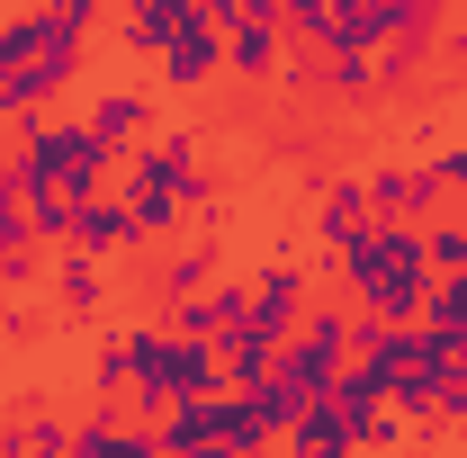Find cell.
Segmentation results:
<instances>
[{"label": "cell", "mask_w": 467, "mask_h": 458, "mask_svg": "<svg viewBox=\"0 0 467 458\" xmlns=\"http://www.w3.org/2000/svg\"><path fill=\"white\" fill-rule=\"evenodd\" d=\"M324 279H342V297L359 315H387V324H413L422 297H431V252H422V225L405 216H368L342 252L324 261Z\"/></svg>", "instance_id": "1"}, {"label": "cell", "mask_w": 467, "mask_h": 458, "mask_svg": "<svg viewBox=\"0 0 467 458\" xmlns=\"http://www.w3.org/2000/svg\"><path fill=\"white\" fill-rule=\"evenodd\" d=\"M9 153H18V198L36 189V180H63V189H109L117 172V153L90 135V117H46V109H27L18 126H9Z\"/></svg>", "instance_id": "2"}, {"label": "cell", "mask_w": 467, "mask_h": 458, "mask_svg": "<svg viewBox=\"0 0 467 458\" xmlns=\"http://www.w3.org/2000/svg\"><path fill=\"white\" fill-rule=\"evenodd\" d=\"M81 72H90V27H81V18H63L55 0H36V46H27L18 72H9V90H18L27 109H46V99H63Z\"/></svg>", "instance_id": "3"}, {"label": "cell", "mask_w": 467, "mask_h": 458, "mask_svg": "<svg viewBox=\"0 0 467 458\" xmlns=\"http://www.w3.org/2000/svg\"><path fill=\"white\" fill-rule=\"evenodd\" d=\"M368 198L378 216H405V225H431L459 189L441 180V162H368Z\"/></svg>", "instance_id": "4"}, {"label": "cell", "mask_w": 467, "mask_h": 458, "mask_svg": "<svg viewBox=\"0 0 467 458\" xmlns=\"http://www.w3.org/2000/svg\"><path fill=\"white\" fill-rule=\"evenodd\" d=\"M225 279V243H207V234H198V243H153V252H144V297H153V306H171V297H198V287H216Z\"/></svg>", "instance_id": "5"}, {"label": "cell", "mask_w": 467, "mask_h": 458, "mask_svg": "<svg viewBox=\"0 0 467 458\" xmlns=\"http://www.w3.org/2000/svg\"><path fill=\"white\" fill-rule=\"evenodd\" d=\"M368 216H378V198H368V162H342V172L315 189V270H324Z\"/></svg>", "instance_id": "6"}, {"label": "cell", "mask_w": 467, "mask_h": 458, "mask_svg": "<svg viewBox=\"0 0 467 458\" xmlns=\"http://www.w3.org/2000/svg\"><path fill=\"white\" fill-rule=\"evenodd\" d=\"M153 72H162V90H171V99L207 90V81H225V27H216V18H189L171 46H162V63H153Z\"/></svg>", "instance_id": "7"}, {"label": "cell", "mask_w": 467, "mask_h": 458, "mask_svg": "<svg viewBox=\"0 0 467 458\" xmlns=\"http://www.w3.org/2000/svg\"><path fill=\"white\" fill-rule=\"evenodd\" d=\"M46 297H55V315L63 324H90V315H109L117 306V287H109V261L99 252H55V270H46Z\"/></svg>", "instance_id": "8"}, {"label": "cell", "mask_w": 467, "mask_h": 458, "mask_svg": "<svg viewBox=\"0 0 467 458\" xmlns=\"http://www.w3.org/2000/svg\"><path fill=\"white\" fill-rule=\"evenodd\" d=\"M189 18H198L189 0H117V55L126 63H162V46H171Z\"/></svg>", "instance_id": "9"}, {"label": "cell", "mask_w": 467, "mask_h": 458, "mask_svg": "<svg viewBox=\"0 0 467 458\" xmlns=\"http://www.w3.org/2000/svg\"><path fill=\"white\" fill-rule=\"evenodd\" d=\"M279 63H288V27H279V18H234V27H225V72H234V81L270 90Z\"/></svg>", "instance_id": "10"}, {"label": "cell", "mask_w": 467, "mask_h": 458, "mask_svg": "<svg viewBox=\"0 0 467 458\" xmlns=\"http://www.w3.org/2000/svg\"><path fill=\"white\" fill-rule=\"evenodd\" d=\"M72 243H81V252H99V261L144 252V243H135V216H126V198H117V189H90V198H81V234H72ZM72 243H63V252H72Z\"/></svg>", "instance_id": "11"}, {"label": "cell", "mask_w": 467, "mask_h": 458, "mask_svg": "<svg viewBox=\"0 0 467 458\" xmlns=\"http://www.w3.org/2000/svg\"><path fill=\"white\" fill-rule=\"evenodd\" d=\"M90 135H99L109 153L144 144V135H153V90H99V99H90Z\"/></svg>", "instance_id": "12"}, {"label": "cell", "mask_w": 467, "mask_h": 458, "mask_svg": "<svg viewBox=\"0 0 467 458\" xmlns=\"http://www.w3.org/2000/svg\"><path fill=\"white\" fill-rule=\"evenodd\" d=\"M252 315H261V324L288 342V333H296V315H306V261H270V270L252 279Z\"/></svg>", "instance_id": "13"}, {"label": "cell", "mask_w": 467, "mask_h": 458, "mask_svg": "<svg viewBox=\"0 0 467 458\" xmlns=\"http://www.w3.org/2000/svg\"><path fill=\"white\" fill-rule=\"evenodd\" d=\"M413 324H422V342H431V350H467V270H441Z\"/></svg>", "instance_id": "14"}, {"label": "cell", "mask_w": 467, "mask_h": 458, "mask_svg": "<svg viewBox=\"0 0 467 458\" xmlns=\"http://www.w3.org/2000/svg\"><path fill=\"white\" fill-rule=\"evenodd\" d=\"M27 234H36L46 252H63V243L81 234V189H63V180H36V189H27Z\"/></svg>", "instance_id": "15"}, {"label": "cell", "mask_w": 467, "mask_h": 458, "mask_svg": "<svg viewBox=\"0 0 467 458\" xmlns=\"http://www.w3.org/2000/svg\"><path fill=\"white\" fill-rule=\"evenodd\" d=\"M378 36H387V0H333L324 55H378Z\"/></svg>", "instance_id": "16"}, {"label": "cell", "mask_w": 467, "mask_h": 458, "mask_svg": "<svg viewBox=\"0 0 467 458\" xmlns=\"http://www.w3.org/2000/svg\"><path fill=\"white\" fill-rule=\"evenodd\" d=\"M431 55H441V36H378V99L413 90L431 72Z\"/></svg>", "instance_id": "17"}, {"label": "cell", "mask_w": 467, "mask_h": 458, "mask_svg": "<svg viewBox=\"0 0 467 458\" xmlns=\"http://www.w3.org/2000/svg\"><path fill=\"white\" fill-rule=\"evenodd\" d=\"M324 99L333 109H378V55H324Z\"/></svg>", "instance_id": "18"}, {"label": "cell", "mask_w": 467, "mask_h": 458, "mask_svg": "<svg viewBox=\"0 0 467 458\" xmlns=\"http://www.w3.org/2000/svg\"><path fill=\"white\" fill-rule=\"evenodd\" d=\"M422 432H467V350H441V369H431V422Z\"/></svg>", "instance_id": "19"}, {"label": "cell", "mask_w": 467, "mask_h": 458, "mask_svg": "<svg viewBox=\"0 0 467 458\" xmlns=\"http://www.w3.org/2000/svg\"><path fill=\"white\" fill-rule=\"evenodd\" d=\"M126 387H135V350H126V333H109V342L90 350V396L126 404Z\"/></svg>", "instance_id": "20"}, {"label": "cell", "mask_w": 467, "mask_h": 458, "mask_svg": "<svg viewBox=\"0 0 467 458\" xmlns=\"http://www.w3.org/2000/svg\"><path fill=\"white\" fill-rule=\"evenodd\" d=\"M0 450H36V458H63V450H72V422H63V413H18V422L0 432Z\"/></svg>", "instance_id": "21"}, {"label": "cell", "mask_w": 467, "mask_h": 458, "mask_svg": "<svg viewBox=\"0 0 467 458\" xmlns=\"http://www.w3.org/2000/svg\"><path fill=\"white\" fill-rule=\"evenodd\" d=\"M279 441H288L296 458H333V450H350V441H342V422H333L324 404H306V413H296V422L279 432Z\"/></svg>", "instance_id": "22"}, {"label": "cell", "mask_w": 467, "mask_h": 458, "mask_svg": "<svg viewBox=\"0 0 467 458\" xmlns=\"http://www.w3.org/2000/svg\"><path fill=\"white\" fill-rule=\"evenodd\" d=\"M422 252H431V279H441V270H467V216L441 207V216L422 225Z\"/></svg>", "instance_id": "23"}, {"label": "cell", "mask_w": 467, "mask_h": 458, "mask_svg": "<svg viewBox=\"0 0 467 458\" xmlns=\"http://www.w3.org/2000/svg\"><path fill=\"white\" fill-rule=\"evenodd\" d=\"M431 162H441V180H450V189H467V144H441Z\"/></svg>", "instance_id": "24"}, {"label": "cell", "mask_w": 467, "mask_h": 458, "mask_svg": "<svg viewBox=\"0 0 467 458\" xmlns=\"http://www.w3.org/2000/svg\"><path fill=\"white\" fill-rule=\"evenodd\" d=\"M63 18H81V27H99V18H109V0H55Z\"/></svg>", "instance_id": "25"}, {"label": "cell", "mask_w": 467, "mask_h": 458, "mask_svg": "<svg viewBox=\"0 0 467 458\" xmlns=\"http://www.w3.org/2000/svg\"><path fill=\"white\" fill-rule=\"evenodd\" d=\"M0 198H18V153H9V135H0Z\"/></svg>", "instance_id": "26"}, {"label": "cell", "mask_w": 467, "mask_h": 458, "mask_svg": "<svg viewBox=\"0 0 467 458\" xmlns=\"http://www.w3.org/2000/svg\"><path fill=\"white\" fill-rule=\"evenodd\" d=\"M234 9H243V18H279L288 0H234Z\"/></svg>", "instance_id": "27"}, {"label": "cell", "mask_w": 467, "mask_h": 458, "mask_svg": "<svg viewBox=\"0 0 467 458\" xmlns=\"http://www.w3.org/2000/svg\"><path fill=\"white\" fill-rule=\"evenodd\" d=\"M459 216H467V189H459Z\"/></svg>", "instance_id": "28"}]
</instances>
